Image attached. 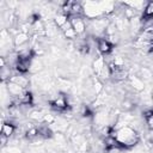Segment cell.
Returning <instances> with one entry per match:
<instances>
[{"instance_id": "6da1fadb", "label": "cell", "mask_w": 153, "mask_h": 153, "mask_svg": "<svg viewBox=\"0 0 153 153\" xmlns=\"http://www.w3.org/2000/svg\"><path fill=\"white\" fill-rule=\"evenodd\" d=\"M116 140L122 148L135 147L140 141V134L130 126H124L116 129Z\"/></svg>"}, {"instance_id": "7a4b0ae2", "label": "cell", "mask_w": 153, "mask_h": 153, "mask_svg": "<svg viewBox=\"0 0 153 153\" xmlns=\"http://www.w3.org/2000/svg\"><path fill=\"white\" fill-rule=\"evenodd\" d=\"M69 22H71V24H72V27H73V30L75 31V33L79 36V35H82V33H85V31H86V22H85V19L82 18V17H78V16H71L69 17Z\"/></svg>"}, {"instance_id": "3957f363", "label": "cell", "mask_w": 153, "mask_h": 153, "mask_svg": "<svg viewBox=\"0 0 153 153\" xmlns=\"http://www.w3.org/2000/svg\"><path fill=\"white\" fill-rule=\"evenodd\" d=\"M50 105H51V108L54 110L60 111V112H62V111H65V110H67L69 108L67 97L65 94H62V93H59V96L53 102H50Z\"/></svg>"}, {"instance_id": "277c9868", "label": "cell", "mask_w": 153, "mask_h": 153, "mask_svg": "<svg viewBox=\"0 0 153 153\" xmlns=\"http://www.w3.org/2000/svg\"><path fill=\"white\" fill-rule=\"evenodd\" d=\"M97 50L103 55H108L112 50V44L104 37H98L97 38Z\"/></svg>"}, {"instance_id": "5b68a950", "label": "cell", "mask_w": 153, "mask_h": 153, "mask_svg": "<svg viewBox=\"0 0 153 153\" xmlns=\"http://www.w3.org/2000/svg\"><path fill=\"white\" fill-rule=\"evenodd\" d=\"M129 84L130 86L134 88V91H137V92H141L145 90V81L137 75V74H129Z\"/></svg>"}, {"instance_id": "8992f818", "label": "cell", "mask_w": 153, "mask_h": 153, "mask_svg": "<svg viewBox=\"0 0 153 153\" xmlns=\"http://www.w3.org/2000/svg\"><path fill=\"white\" fill-rule=\"evenodd\" d=\"M30 41V36L26 33V32H17L14 35V38H13V45L14 47H20V45H24V44H27Z\"/></svg>"}, {"instance_id": "52a82bcc", "label": "cell", "mask_w": 153, "mask_h": 153, "mask_svg": "<svg viewBox=\"0 0 153 153\" xmlns=\"http://www.w3.org/2000/svg\"><path fill=\"white\" fill-rule=\"evenodd\" d=\"M6 86H7V90H8V93L11 94V97H19L25 91L23 87H20L19 85H17L13 81H7Z\"/></svg>"}, {"instance_id": "ba28073f", "label": "cell", "mask_w": 153, "mask_h": 153, "mask_svg": "<svg viewBox=\"0 0 153 153\" xmlns=\"http://www.w3.org/2000/svg\"><path fill=\"white\" fill-rule=\"evenodd\" d=\"M10 81L16 82L17 85H19L20 87H23L24 90H26V88L29 87V85H30V80H29V78H26L24 74H16V75H13V76L11 78Z\"/></svg>"}, {"instance_id": "9c48e42d", "label": "cell", "mask_w": 153, "mask_h": 153, "mask_svg": "<svg viewBox=\"0 0 153 153\" xmlns=\"http://www.w3.org/2000/svg\"><path fill=\"white\" fill-rule=\"evenodd\" d=\"M16 133V126L12 123V122H4L2 126H1V134L7 136L8 139L11 136H13V134Z\"/></svg>"}, {"instance_id": "30bf717a", "label": "cell", "mask_w": 153, "mask_h": 153, "mask_svg": "<svg viewBox=\"0 0 153 153\" xmlns=\"http://www.w3.org/2000/svg\"><path fill=\"white\" fill-rule=\"evenodd\" d=\"M105 65H106V61H105V59L102 57V56L97 57V59L93 61V65H92V66H93V71H94V73H96L97 76L100 74V72L103 71V68H104Z\"/></svg>"}, {"instance_id": "8fae6325", "label": "cell", "mask_w": 153, "mask_h": 153, "mask_svg": "<svg viewBox=\"0 0 153 153\" xmlns=\"http://www.w3.org/2000/svg\"><path fill=\"white\" fill-rule=\"evenodd\" d=\"M137 75L143 80V81H151L152 79H153V72L148 68V67H146V66H143V67H141L140 69H139V73H137Z\"/></svg>"}, {"instance_id": "7c38bea8", "label": "cell", "mask_w": 153, "mask_h": 153, "mask_svg": "<svg viewBox=\"0 0 153 153\" xmlns=\"http://www.w3.org/2000/svg\"><path fill=\"white\" fill-rule=\"evenodd\" d=\"M69 22V17L67 16V14H65V13H59L56 17H55V19H54V23H55V25L59 27V29H61L65 24H67Z\"/></svg>"}, {"instance_id": "4fadbf2b", "label": "cell", "mask_w": 153, "mask_h": 153, "mask_svg": "<svg viewBox=\"0 0 153 153\" xmlns=\"http://www.w3.org/2000/svg\"><path fill=\"white\" fill-rule=\"evenodd\" d=\"M43 67V63L41 60H38L36 56L31 60V66H30V72L31 73H38Z\"/></svg>"}, {"instance_id": "5bb4252c", "label": "cell", "mask_w": 153, "mask_h": 153, "mask_svg": "<svg viewBox=\"0 0 153 153\" xmlns=\"http://www.w3.org/2000/svg\"><path fill=\"white\" fill-rule=\"evenodd\" d=\"M44 115H45V112H43L42 110L32 109V110L30 111V114H29V117H30L31 120H33V121H43Z\"/></svg>"}, {"instance_id": "9a60e30c", "label": "cell", "mask_w": 153, "mask_h": 153, "mask_svg": "<svg viewBox=\"0 0 153 153\" xmlns=\"http://www.w3.org/2000/svg\"><path fill=\"white\" fill-rule=\"evenodd\" d=\"M71 86H72L71 81L67 80V79H65V78H60L57 80V88L61 90V91H67V90L71 88Z\"/></svg>"}, {"instance_id": "2e32d148", "label": "cell", "mask_w": 153, "mask_h": 153, "mask_svg": "<svg viewBox=\"0 0 153 153\" xmlns=\"http://www.w3.org/2000/svg\"><path fill=\"white\" fill-rule=\"evenodd\" d=\"M143 17L153 18V1H148L143 10Z\"/></svg>"}, {"instance_id": "e0dca14e", "label": "cell", "mask_w": 153, "mask_h": 153, "mask_svg": "<svg viewBox=\"0 0 153 153\" xmlns=\"http://www.w3.org/2000/svg\"><path fill=\"white\" fill-rule=\"evenodd\" d=\"M4 148L6 149L7 153H23L22 148H19V147L16 146V145H7V146L4 147Z\"/></svg>"}, {"instance_id": "ac0fdd59", "label": "cell", "mask_w": 153, "mask_h": 153, "mask_svg": "<svg viewBox=\"0 0 153 153\" xmlns=\"http://www.w3.org/2000/svg\"><path fill=\"white\" fill-rule=\"evenodd\" d=\"M63 35H65V37L68 38V39H75V37L78 36V35L75 33V31L73 30V27H71V29H68L67 31H65Z\"/></svg>"}, {"instance_id": "d6986e66", "label": "cell", "mask_w": 153, "mask_h": 153, "mask_svg": "<svg viewBox=\"0 0 153 153\" xmlns=\"http://www.w3.org/2000/svg\"><path fill=\"white\" fill-rule=\"evenodd\" d=\"M104 153H108V152H106V151H105V152H104Z\"/></svg>"}]
</instances>
